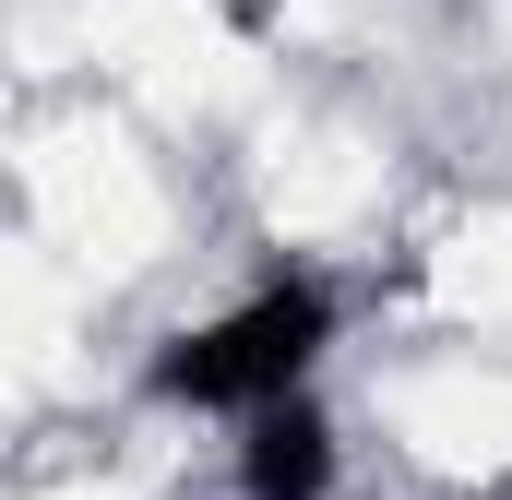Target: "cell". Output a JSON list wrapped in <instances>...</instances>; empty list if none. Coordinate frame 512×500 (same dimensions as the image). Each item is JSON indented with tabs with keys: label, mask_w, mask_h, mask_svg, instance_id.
Here are the masks:
<instances>
[{
	"label": "cell",
	"mask_w": 512,
	"mask_h": 500,
	"mask_svg": "<svg viewBox=\"0 0 512 500\" xmlns=\"http://www.w3.org/2000/svg\"><path fill=\"white\" fill-rule=\"evenodd\" d=\"M334 346H346V298H334V274H310V262H274L251 274L239 298H215V310H191L179 334H155V358H143V393L167 405V417H251L274 393H310V381L334 370Z\"/></svg>",
	"instance_id": "cell-1"
},
{
	"label": "cell",
	"mask_w": 512,
	"mask_h": 500,
	"mask_svg": "<svg viewBox=\"0 0 512 500\" xmlns=\"http://www.w3.org/2000/svg\"><path fill=\"white\" fill-rule=\"evenodd\" d=\"M227 489L239 500H346V441H334L322 381L227 417Z\"/></svg>",
	"instance_id": "cell-2"
}]
</instances>
